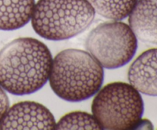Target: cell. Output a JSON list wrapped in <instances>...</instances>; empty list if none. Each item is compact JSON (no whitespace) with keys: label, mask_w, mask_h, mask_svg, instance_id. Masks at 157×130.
Returning a JSON list of instances; mask_svg holds the SVG:
<instances>
[{"label":"cell","mask_w":157,"mask_h":130,"mask_svg":"<svg viewBox=\"0 0 157 130\" xmlns=\"http://www.w3.org/2000/svg\"><path fill=\"white\" fill-rule=\"evenodd\" d=\"M52 53L43 42L19 38L0 50V86L15 96L32 94L48 82Z\"/></svg>","instance_id":"1"},{"label":"cell","mask_w":157,"mask_h":130,"mask_svg":"<svg viewBox=\"0 0 157 130\" xmlns=\"http://www.w3.org/2000/svg\"><path fill=\"white\" fill-rule=\"evenodd\" d=\"M104 76L103 67L90 53L70 48L55 57L48 80L58 97L77 102L94 96L102 87Z\"/></svg>","instance_id":"2"},{"label":"cell","mask_w":157,"mask_h":130,"mask_svg":"<svg viewBox=\"0 0 157 130\" xmlns=\"http://www.w3.org/2000/svg\"><path fill=\"white\" fill-rule=\"evenodd\" d=\"M94 17V9L87 0H38L31 21L37 35L57 41L82 33Z\"/></svg>","instance_id":"3"},{"label":"cell","mask_w":157,"mask_h":130,"mask_svg":"<svg viewBox=\"0 0 157 130\" xmlns=\"http://www.w3.org/2000/svg\"><path fill=\"white\" fill-rule=\"evenodd\" d=\"M91 111L102 129H131L142 119L144 100L130 84L110 83L96 93Z\"/></svg>","instance_id":"4"},{"label":"cell","mask_w":157,"mask_h":130,"mask_svg":"<svg viewBox=\"0 0 157 130\" xmlns=\"http://www.w3.org/2000/svg\"><path fill=\"white\" fill-rule=\"evenodd\" d=\"M85 47L103 67L116 69L133 59L137 50V38L129 24L107 21L98 24L89 33Z\"/></svg>","instance_id":"5"},{"label":"cell","mask_w":157,"mask_h":130,"mask_svg":"<svg viewBox=\"0 0 157 130\" xmlns=\"http://www.w3.org/2000/svg\"><path fill=\"white\" fill-rule=\"evenodd\" d=\"M56 121L48 108L39 102L22 101L8 109L0 129H55Z\"/></svg>","instance_id":"6"},{"label":"cell","mask_w":157,"mask_h":130,"mask_svg":"<svg viewBox=\"0 0 157 130\" xmlns=\"http://www.w3.org/2000/svg\"><path fill=\"white\" fill-rule=\"evenodd\" d=\"M128 80L140 93L157 96V48L145 50L135 59L129 68Z\"/></svg>","instance_id":"7"},{"label":"cell","mask_w":157,"mask_h":130,"mask_svg":"<svg viewBox=\"0 0 157 130\" xmlns=\"http://www.w3.org/2000/svg\"><path fill=\"white\" fill-rule=\"evenodd\" d=\"M129 26L138 39L157 44V0H138L129 15Z\"/></svg>","instance_id":"8"},{"label":"cell","mask_w":157,"mask_h":130,"mask_svg":"<svg viewBox=\"0 0 157 130\" xmlns=\"http://www.w3.org/2000/svg\"><path fill=\"white\" fill-rule=\"evenodd\" d=\"M35 6V0H0V30L24 27L32 18Z\"/></svg>","instance_id":"9"},{"label":"cell","mask_w":157,"mask_h":130,"mask_svg":"<svg viewBox=\"0 0 157 130\" xmlns=\"http://www.w3.org/2000/svg\"><path fill=\"white\" fill-rule=\"evenodd\" d=\"M95 12L113 21H121L130 15L138 0H87Z\"/></svg>","instance_id":"10"},{"label":"cell","mask_w":157,"mask_h":130,"mask_svg":"<svg viewBox=\"0 0 157 130\" xmlns=\"http://www.w3.org/2000/svg\"><path fill=\"white\" fill-rule=\"evenodd\" d=\"M55 129H102L93 114L82 111H74L63 116L56 122Z\"/></svg>","instance_id":"11"},{"label":"cell","mask_w":157,"mask_h":130,"mask_svg":"<svg viewBox=\"0 0 157 130\" xmlns=\"http://www.w3.org/2000/svg\"><path fill=\"white\" fill-rule=\"evenodd\" d=\"M9 108V101L7 94L0 86V122L6 115L8 109Z\"/></svg>","instance_id":"12"}]
</instances>
